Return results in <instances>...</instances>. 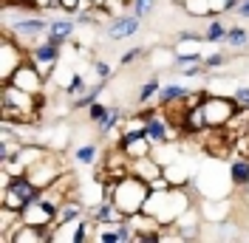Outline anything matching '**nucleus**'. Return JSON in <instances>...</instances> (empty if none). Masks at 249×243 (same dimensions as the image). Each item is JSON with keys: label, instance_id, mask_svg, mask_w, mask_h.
<instances>
[{"label": "nucleus", "instance_id": "f257e3e1", "mask_svg": "<svg viewBox=\"0 0 249 243\" xmlns=\"http://www.w3.org/2000/svg\"><path fill=\"white\" fill-rule=\"evenodd\" d=\"M0 113L3 122L15 124H37L40 116V96L17 88L12 82H0Z\"/></svg>", "mask_w": 249, "mask_h": 243}, {"label": "nucleus", "instance_id": "f03ea898", "mask_svg": "<svg viewBox=\"0 0 249 243\" xmlns=\"http://www.w3.org/2000/svg\"><path fill=\"white\" fill-rule=\"evenodd\" d=\"M193 187L201 198H230L232 192V178H230V164H224L218 156L210 161H201L193 175Z\"/></svg>", "mask_w": 249, "mask_h": 243}, {"label": "nucleus", "instance_id": "7ed1b4c3", "mask_svg": "<svg viewBox=\"0 0 249 243\" xmlns=\"http://www.w3.org/2000/svg\"><path fill=\"white\" fill-rule=\"evenodd\" d=\"M150 195V184L139 178V175H133V173H127L124 178L119 181H113V201H116V207L122 209L124 215H133V212H142L144 209V201Z\"/></svg>", "mask_w": 249, "mask_h": 243}, {"label": "nucleus", "instance_id": "20e7f679", "mask_svg": "<svg viewBox=\"0 0 249 243\" xmlns=\"http://www.w3.org/2000/svg\"><path fill=\"white\" fill-rule=\"evenodd\" d=\"M51 26V15H40V12H26V15H20L12 23V26H6V34H12L20 46L26 48H34L40 40H46V31Z\"/></svg>", "mask_w": 249, "mask_h": 243}, {"label": "nucleus", "instance_id": "39448f33", "mask_svg": "<svg viewBox=\"0 0 249 243\" xmlns=\"http://www.w3.org/2000/svg\"><path fill=\"white\" fill-rule=\"evenodd\" d=\"M40 195H43V187H37L29 175H15L9 187L0 190V204H3V207H12L17 212H23V209H26L29 204H34Z\"/></svg>", "mask_w": 249, "mask_h": 243}, {"label": "nucleus", "instance_id": "423d86ee", "mask_svg": "<svg viewBox=\"0 0 249 243\" xmlns=\"http://www.w3.org/2000/svg\"><path fill=\"white\" fill-rule=\"evenodd\" d=\"M29 60V51L17 43L12 34H0V82H9L15 71Z\"/></svg>", "mask_w": 249, "mask_h": 243}, {"label": "nucleus", "instance_id": "0eeeda50", "mask_svg": "<svg viewBox=\"0 0 249 243\" xmlns=\"http://www.w3.org/2000/svg\"><path fill=\"white\" fill-rule=\"evenodd\" d=\"M142 31V17H136L133 12H122V15H110V20L102 26V34L110 43H124L133 40Z\"/></svg>", "mask_w": 249, "mask_h": 243}, {"label": "nucleus", "instance_id": "6e6552de", "mask_svg": "<svg viewBox=\"0 0 249 243\" xmlns=\"http://www.w3.org/2000/svg\"><path fill=\"white\" fill-rule=\"evenodd\" d=\"M201 105H204V113H207L210 130H213V127H227L230 119L235 116V110H238L232 93H230V96H215V93H210Z\"/></svg>", "mask_w": 249, "mask_h": 243}, {"label": "nucleus", "instance_id": "1a4fd4ad", "mask_svg": "<svg viewBox=\"0 0 249 243\" xmlns=\"http://www.w3.org/2000/svg\"><path fill=\"white\" fill-rule=\"evenodd\" d=\"M9 82H12V85H17V88H23V91L34 93V96H43V91H46V85L51 82V79H48V76L43 74V71H40V68H37L31 60H26L15 71V76H12Z\"/></svg>", "mask_w": 249, "mask_h": 243}, {"label": "nucleus", "instance_id": "9d476101", "mask_svg": "<svg viewBox=\"0 0 249 243\" xmlns=\"http://www.w3.org/2000/svg\"><path fill=\"white\" fill-rule=\"evenodd\" d=\"M26 175H29L37 187H43V190H46V187H51V184L57 181L60 175H65V167H62V158H60V156L48 153L46 158H40L34 167H29V173H26Z\"/></svg>", "mask_w": 249, "mask_h": 243}, {"label": "nucleus", "instance_id": "9b49d317", "mask_svg": "<svg viewBox=\"0 0 249 243\" xmlns=\"http://www.w3.org/2000/svg\"><path fill=\"white\" fill-rule=\"evenodd\" d=\"M29 60L51 79L54 76V68L62 62V46H54L48 40H40L34 48H29Z\"/></svg>", "mask_w": 249, "mask_h": 243}, {"label": "nucleus", "instance_id": "f8f14e48", "mask_svg": "<svg viewBox=\"0 0 249 243\" xmlns=\"http://www.w3.org/2000/svg\"><path fill=\"white\" fill-rule=\"evenodd\" d=\"M77 29H79V23L74 20L71 15H51V26H48L46 31V40L48 43H54V46H68L74 37H77Z\"/></svg>", "mask_w": 249, "mask_h": 243}, {"label": "nucleus", "instance_id": "ddd939ff", "mask_svg": "<svg viewBox=\"0 0 249 243\" xmlns=\"http://www.w3.org/2000/svg\"><path fill=\"white\" fill-rule=\"evenodd\" d=\"M88 218H91L96 226H105V224H119V221H124V212L116 207L113 198H105V201H99L96 207L88 209Z\"/></svg>", "mask_w": 249, "mask_h": 243}, {"label": "nucleus", "instance_id": "4468645a", "mask_svg": "<svg viewBox=\"0 0 249 243\" xmlns=\"http://www.w3.org/2000/svg\"><path fill=\"white\" fill-rule=\"evenodd\" d=\"M164 175H167V181L173 187H187V184H193V175H196V167H187V161L178 156L176 161L170 164H164Z\"/></svg>", "mask_w": 249, "mask_h": 243}, {"label": "nucleus", "instance_id": "2eb2a0df", "mask_svg": "<svg viewBox=\"0 0 249 243\" xmlns=\"http://www.w3.org/2000/svg\"><path fill=\"white\" fill-rule=\"evenodd\" d=\"M190 93H193V91H190L187 85H181V82H167V85H161V91H159V96H156V102H159L161 107L181 105Z\"/></svg>", "mask_w": 249, "mask_h": 243}, {"label": "nucleus", "instance_id": "dca6fc26", "mask_svg": "<svg viewBox=\"0 0 249 243\" xmlns=\"http://www.w3.org/2000/svg\"><path fill=\"white\" fill-rule=\"evenodd\" d=\"M105 88H108V82H105V79H96V82H91V88H88V91L79 93V96H74V99L68 102V105H71V110H88V107H91L93 102L105 93Z\"/></svg>", "mask_w": 249, "mask_h": 243}, {"label": "nucleus", "instance_id": "f3484780", "mask_svg": "<svg viewBox=\"0 0 249 243\" xmlns=\"http://www.w3.org/2000/svg\"><path fill=\"white\" fill-rule=\"evenodd\" d=\"M201 34H204V43H210V46H224V43H227V34H230V26H227L224 17H213Z\"/></svg>", "mask_w": 249, "mask_h": 243}, {"label": "nucleus", "instance_id": "a211bd4d", "mask_svg": "<svg viewBox=\"0 0 249 243\" xmlns=\"http://www.w3.org/2000/svg\"><path fill=\"white\" fill-rule=\"evenodd\" d=\"M230 178L235 190H247L249 184V156H235L230 161Z\"/></svg>", "mask_w": 249, "mask_h": 243}, {"label": "nucleus", "instance_id": "6ab92c4d", "mask_svg": "<svg viewBox=\"0 0 249 243\" xmlns=\"http://www.w3.org/2000/svg\"><path fill=\"white\" fill-rule=\"evenodd\" d=\"M99 153H102L99 141H82L77 150H74V161H77L79 167H93L99 161Z\"/></svg>", "mask_w": 249, "mask_h": 243}, {"label": "nucleus", "instance_id": "aec40b11", "mask_svg": "<svg viewBox=\"0 0 249 243\" xmlns=\"http://www.w3.org/2000/svg\"><path fill=\"white\" fill-rule=\"evenodd\" d=\"M224 48H230V51H244V48H249V29L244 26V23L230 26V34H227Z\"/></svg>", "mask_w": 249, "mask_h": 243}, {"label": "nucleus", "instance_id": "412c9836", "mask_svg": "<svg viewBox=\"0 0 249 243\" xmlns=\"http://www.w3.org/2000/svg\"><path fill=\"white\" fill-rule=\"evenodd\" d=\"M161 85H164V82H161L159 76H147V79L142 82L139 93H136V102H139V105H150V102H153L156 96H159Z\"/></svg>", "mask_w": 249, "mask_h": 243}, {"label": "nucleus", "instance_id": "4be33fe9", "mask_svg": "<svg viewBox=\"0 0 249 243\" xmlns=\"http://www.w3.org/2000/svg\"><path fill=\"white\" fill-rule=\"evenodd\" d=\"M88 88H91V82L85 79V74H79L77 71V74H71V79L62 85V93H65L68 99H74V96H79V93H85Z\"/></svg>", "mask_w": 249, "mask_h": 243}, {"label": "nucleus", "instance_id": "5701e85b", "mask_svg": "<svg viewBox=\"0 0 249 243\" xmlns=\"http://www.w3.org/2000/svg\"><path fill=\"white\" fill-rule=\"evenodd\" d=\"M230 62V54H224V46L215 48V51H210V54H204V68H207V74H213L218 68H224Z\"/></svg>", "mask_w": 249, "mask_h": 243}, {"label": "nucleus", "instance_id": "b1692460", "mask_svg": "<svg viewBox=\"0 0 249 243\" xmlns=\"http://www.w3.org/2000/svg\"><path fill=\"white\" fill-rule=\"evenodd\" d=\"M156 6H159V0H130L127 3V12H133L136 17H150L156 12Z\"/></svg>", "mask_w": 249, "mask_h": 243}, {"label": "nucleus", "instance_id": "393cba45", "mask_svg": "<svg viewBox=\"0 0 249 243\" xmlns=\"http://www.w3.org/2000/svg\"><path fill=\"white\" fill-rule=\"evenodd\" d=\"M57 9H60L62 15H77V12H82V9H93L88 0H57Z\"/></svg>", "mask_w": 249, "mask_h": 243}, {"label": "nucleus", "instance_id": "a878e982", "mask_svg": "<svg viewBox=\"0 0 249 243\" xmlns=\"http://www.w3.org/2000/svg\"><path fill=\"white\" fill-rule=\"evenodd\" d=\"M108 110H110V105H105V102H99V99H96V102L85 110V119L91 122V124H99V122L108 116Z\"/></svg>", "mask_w": 249, "mask_h": 243}, {"label": "nucleus", "instance_id": "bb28decb", "mask_svg": "<svg viewBox=\"0 0 249 243\" xmlns=\"http://www.w3.org/2000/svg\"><path fill=\"white\" fill-rule=\"evenodd\" d=\"M142 57H144V48H142V46H133V48H127V51H122L119 65H133V62H139Z\"/></svg>", "mask_w": 249, "mask_h": 243}, {"label": "nucleus", "instance_id": "cd10ccee", "mask_svg": "<svg viewBox=\"0 0 249 243\" xmlns=\"http://www.w3.org/2000/svg\"><path fill=\"white\" fill-rule=\"evenodd\" d=\"M93 74H96V79L110 82V76H113V65H110V62H102V60H93Z\"/></svg>", "mask_w": 249, "mask_h": 243}, {"label": "nucleus", "instance_id": "c85d7f7f", "mask_svg": "<svg viewBox=\"0 0 249 243\" xmlns=\"http://www.w3.org/2000/svg\"><path fill=\"white\" fill-rule=\"evenodd\" d=\"M232 99L238 107H249V85H235L232 88Z\"/></svg>", "mask_w": 249, "mask_h": 243}, {"label": "nucleus", "instance_id": "c756f323", "mask_svg": "<svg viewBox=\"0 0 249 243\" xmlns=\"http://www.w3.org/2000/svg\"><path fill=\"white\" fill-rule=\"evenodd\" d=\"M235 17L244 20V23H249V0H241V6L235 9Z\"/></svg>", "mask_w": 249, "mask_h": 243}, {"label": "nucleus", "instance_id": "7c9ffc66", "mask_svg": "<svg viewBox=\"0 0 249 243\" xmlns=\"http://www.w3.org/2000/svg\"><path fill=\"white\" fill-rule=\"evenodd\" d=\"M88 3H91V6H105L108 0H88Z\"/></svg>", "mask_w": 249, "mask_h": 243}, {"label": "nucleus", "instance_id": "2f4dec72", "mask_svg": "<svg viewBox=\"0 0 249 243\" xmlns=\"http://www.w3.org/2000/svg\"><path fill=\"white\" fill-rule=\"evenodd\" d=\"M173 3H176V6H184V0H173Z\"/></svg>", "mask_w": 249, "mask_h": 243}, {"label": "nucleus", "instance_id": "473e14b6", "mask_svg": "<svg viewBox=\"0 0 249 243\" xmlns=\"http://www.w3.org/2000/svg\"><path fill=\"white\" fill-rule=\"evenodd\" d=\"M244 192H247V195H249V184H247V190H244Z\"/></svg>", "mask_w": 249, "mask_h": 243}]
</instances>
